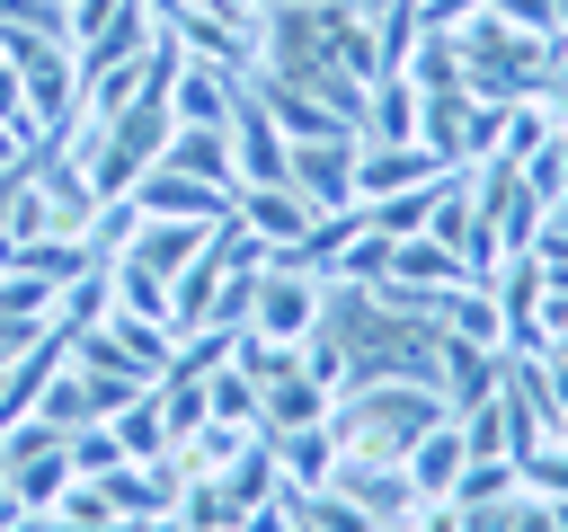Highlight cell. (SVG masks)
<instances>
[{"label":"cell","mask_w":568,"mask_h":532,"mask_svg":"<svg viewBox=\"0 0 568 532\" xmlns=\"http://www.w3.org/2000/svg\"><path fill=\"white\" fill-rule=\"evenodd\" d=\"M453 408H444V390L435 381H355V390H337L328 399V434H337V452H373V461H399L426 426H444Z\"/></svg>","instance_id":"cell-1"},{"label":"cell","mask_w":568,"mask_h":532,"mask_svg":"<svg viewBox=\"0 0 568 532\" xmlns=\"http://www.w3.org/2000/svg\"><path fill=\"white\" fill-rule=\"evenodd\" d=\"M169 133H178V115H169V98H133V106H115L106 124H98V142H89V186H98V204H115V195H133V177L142 168H160V151H169Z\"/></svg>","instance_id":"cell-2"},{"label":"cell","mask_w":568,"mask_h":532,"mask_svg":"<svg viewBox=\"0 0 568 532\" xmlns=\"http://www.w3.org/2000/svg\"><path fill=\"white\" fill-rule=\"evenodd\" d=\"M320 293H328V275H302V266L266 257L257 301H248V319H240V328H257V337H275V346H302V337L320 328Z\"/></svg>","instance_id":"cell-3"},{"label":"cell","mask_w":568,"mask_h":532,"mask_svg":"<svg viewBox=\"0 0 568 532\" xmlns=\"http://www.w3.org/2000/svg\"><path fill=\"white\" fill-rule=\"evenodd\" d=\"M142 222H231V186H204L186 168H142L133 195H124Z\"/></svg>","instance_id":"cell-4"},{"label":"cell","mask_w":568,"mask_h":532,"mask_svg":"<svg viewBox=\"0 0 568 532\" xmlns=\"http://www.w3.org/2000/svg\"><path fill=\"white\" fill-rule=\"evenodd\" d=\"M284 168H293V142L257 106V89H240V106H231V177L240 186H284Z\"/></svg>","instance_id":"cell-5"},{"label":"cell","mask_w":568,"mask_h":532,"mask_svg":"<svg viewBox=\"0 0 568 532\" xmlns=\"http://www.w3.org/2000/svg\"><path fill=\"white\" fill-rule=\"evenodd\" d=\"M204 239H213V222H142L133 213V231H124V248L115 257H98V266H133V275H178V266H195L204 257Z\"/></svg>","instance_id":"cell-6"},{"label":"cell","mask_w":568,"mask_h":532,"mask_svg":"<svg viewBox=\"0 0 568 532\" xmlns=\"http://www.w3.org/2000/svg\"><path fill=\"white\" fill-rule=\"evenodd\" d=\"M293 195L311 204V213H346L355 204V133H337V142H293Z\"/></svg>","instance_id":"cell-7"},{"label":"cell","mask_w":568,"mask_h":532,"mask_svg":"<svg viewBox=\"0 0 568 532\" xmlns=\"http://www.w3.org/2000/svg\"><path fill=\"white\" fill-rule=\"evenodd\" d=\"M435 177H453L426 142H355V204H373V195H408V186H435Z\"/></svg>","instance_id":"cell-8"},{"label":"cell","mask_w":568,"mask_h":532,"mask_svg":"<svg viewBox=\"0 0 568 532\" xmlns=\"http://www.w3.org/2000/svg\"><path fill=\"white\" fill-rule=\"evenodd\" d=\"M231 222H240V231H248L266 257H284V248H293V239H302L320 213H311V204L293 195V177H284V186H231Z\"/></svg>","instance_id":"cell-9"},{"label":"cell","mask_w":568,"mask_h":532,"mask_svg":"<svg viewBox=\"0 0 568 532\" xmlns=\"http://www.w3.org/2000/svg\"><path fill=\"white\" fill-rule=\"evenodd\" d=\"M497 381H506V346H479V337H444V328H435V390H444L453 417L479 408Z\"/></svg>","instance_id":"cell-10"},{"label":"cell","mask_w":568,"mask_h":532,"mask_svg":"<svg viewBox=\"0 0 568 532\" xmlns=\"http://www.w3.org/2000/svg\"><path fill=\"white\" fill-rule=\"evenodd\" d=\"M328 488H337V497H355V505H364L373 523H382V514H408V505H417V488H408V461H373V452H337Z\"/></svg>","instance_id":"cell-11"},{"label":"cell","mask_w":568,"mask_h":532,"mask_svg":"<svg viewBox=\"0 0 568 532\" xmlns=\"http://www.w3.org/2000/svg\"><path fill=\"white\" fill-rule=\"evenodd\" d=\"M240 71H222V62H186L178 80H169V115L178 124H231V106H240Z\"/></svg>","instance_id":"cell-12"},{"label":"cell","mask_w":568,"mask_h":532,"mask_svg":"<svg viewBox=\"0 0 568 532\" xmlns=\"http://www.w3.org/2000/svg\"><path fill=\"white\" fill-rule=\"evenodd\" d=\"M390 284H417V293H453V284H479L462 248H444L435 231H408L390 239Z\"/></svg>","instance_id":"cell-13"},{"label":"cell","mask_w":568,"mask_h":532,"mask_svg":"<svg viewBox=\"0 0 568 532\" xmlns=\"http://www.w3.org/2000/svg\"><path fill=\"white\" fill-rule=\"evenodd\" d=\"M355 133H364V142H417V80H408V71H373Z\"/></svg>","instance_id":"cell-14"},{"label":"cell","mask_w":568,"mask_h":532,"mask_svg":"<svg viewBox=\"0 0 568 532\" xmlns=\"http://www.w3.org/2000/svg\"><path fill=\"white\" fill-rule=\"evenodd\" d=\"M408 488H417V505H435V497H453V479H462V461H470V443H462V426L444 417V426H426L408 452Z\"/></svg>","instance_id":"cell-15"},{"label":"cell","mask_w":568,"mask_h":532,"mask_svg":"<svg viewBox=\"0 0 568 532\" xmlns=\"http://www.w3.org/2000/svg\"><path fill=\"white\" fill-rule=\"evenodd\" d=\"M266 452H275V479H284V488H328V470H337L328 417H320V426H293V434H266Z\"/></svg>","instance_id":"cell-16"},{"label":"cell","mask_w":568,"mask_h":532,"mask_svg":"<svg viewBox=\"0 0 568 532\" xmlns=\"http://www.w3.org/2000/svg\"><path fill=\"white\" fill-rule=\"evenodd\" d=\"M160 168H186V177H204V186H240V177H231V124H178L169 151H160Z\"/></svg>","instance_id":"cell-17"},{"label":"cell","mask_w":568,"mask_h":532,"mask_svg":"<svg viewBox=\"0 0 568 532\" xmlns=\"http://www.w3.org/2000/svg\"><path fill=\"white\" fill-rule=\"evenodd\" d=\"M257 399H266V434H293V426H320V417H328V390L302 372V355H293L275 381H257Z\"/></svg>","instance_id":"cell-18"},{"label":"cell","mask_w":568,"mask_h":532,"mask_svg":"<svg viewBox=\"0 0 568 532\" xmlns=\"http://www.w3.org/2000/svg\"><path fill=\"white\" fill-rule=\"evenodd\" d=\"M9 470V497L27 505V514H53L62 505V488H71V452L53 443V452H27V461H0Z\"/></svg>","instance_id":"cell-19"},{"label":"cell","mask_w":568,"mask_h":532,"mask_svg":"<svg viewBox=\"0 0 568 532\" xmlns=\"http://www.w3.org/2000/svg\"><path fill=\"white\" fill-rule=\"evenodd\" d=\"M417 35H426V9L417 0H373V62L382 71H408Z\"/></svg>","instance_id":"cell-20"},{"label":"cell","mask_w":568,"mask_h":532,"mask_svg":"<svg viewBox=\"0 0 568 532\" xmlns=\"http://www.w3.org/2000/svg\"><path fill=\"white\" fill-rule=\"evenodd\" d=\"M53 301H62V284H44V275H27V266H0V319L53 328Z\"/></svg>","instance_id":"cell-21"},{"label":"cell","mask_w":568,"mask_h":532,"mask_svg":"<svg viewBox=\"0 0 568 532\" xmlns=\"http://www.w3.org/2000/svg\"><path fill=\"white\" fill-rule=\"evenodd\" d=\"M106 426H115L124 461H151V452H169V417H160V399H151V390H142V399H124Z\"/></svg>","instance_id":"cell-22"},{"label":"cell","mask_w":568,"mask_h":532,"mask_svg":"<svg viewBox=\"0 0 568 532\" xmlns=\"http://www.w3.org/2000/svg\"><path fill=\"white\" fill-rule=\"evenodd\" d=\"M444 186V177H435ZM435 186H408V195H373L364 204V222L382 231V239H408V231H426V204H435Z\"/></svg>","instance_id":"cell-23"},{"label":"cell","mask_w":568,"mask_h":532,"mask_svg":"<svg viewBox=\"0 0 568 532\" xmlns=\"http://www.w3.org/2000/svg\"><path fill=\"white\" fill-rule=\"evenodd\" d=\"M497 497H515V461L470 452V461H462V479H453V505H497Z\"/></svg>","instance_id":"cell-24"},{"label":"cell","mask_w":568,"mask_h":532,"mask_svg":"<svg viewBox=\"0 0 568 532\" xmlns=\"http://www.w3.org/2000/svg\"><path fill=\"white\" fill-rule=\"evenodd\" d=\"M302 532H373V514L337 488H302Z\"/></svg>","instance_id":"cell-25"},{"label":"cell","mask_w":568,"mask_h":532,"mask_svg":"<svg viewBox=\"0 0 568 532\" xmlns=\"http://www.w3.org/2000/svg\"><path fill=\"white\" fill-rule=\"evenodd\" d=\"M0 27H18V35H53V44H71V0H0Z\"/></svg>","instance_id":"cell-26"},{"label":"cell","mask_w":568,"mask_h":532,"mask_svg":"<svg viewBox=\"0 0 568 532\" xmlns=\"http://www.w3.org/2000/svg\"><path fill=\"white\" fill-rule=\"evenodd\" d=\"M453 505V497H444ZM453 532H515V497H497V505H453Z\"/></svg>","instance_id":"cell-27"},{"label":"cell","mask_w":568,"mask_h":532,"mask_svg":"<svg viewBox=\"0 0 568 532\" xmlns=\"http://www.w3.org/2000/svg\"><path fill=\"white\" fill-rule=\"evenodd\" d=\"M497 18H515V27H532V35H559V0H488Z\"/></svg>","instance_id":"cell-28"},{"label":"cell","mask_w":568,"mask_h":532,"mask_svg":"<svg viewBox=\"0 0 568 532\" xmlns=\"http://www.w3.org/2000/svg\"><path fill=\"white\" fill-rule=\"evenodd\" d=\"M515 532H559V505H550V497H524V488H515Z\"/></svg>","instance_id":"cell-29"},{"label":"cell","mask_w":568,"mask_h":532,"mask_svg":"<svg viewBox=\"0 0 568 532\" xmlns=\"http://www.w3.org/2000/svg\"><path fill=\"white\" fill-rule=\"evenodd\" d=\"M27 346H36V328H18V319H0V372H9V364H18Z\"/></svg>","instance_id":"cell-30"},{"label":"cell","mask_w":568,"mask_h":532,"mask_svg":"<svg viewBox=\"0 0 568 532\" xmlns=\"http://www.w3.org/2000/svg\"><path fill=\"white\" fill-rule=\"evenodd\" d=\"M18 168H27V133H9V124H0V177H18Z\"/></svg>","instance_id":"cell-31"},{"label":"cell","mask_w":568,"mask_h":532,"mask_svg":"<svg viewBox=\"0 0 568 532\" xmlns=\"http://www.w3.org/2000/svg\"><path fill=\"white\" fill-rule=\"evenodd\" d=\"M115 532H186V523H178V514H124Z\"/></svg>","instance_id":"cell-32"},{"label":"cell","mask_w":568,"mask_h":532,"mask_svg":"<svg viewBox=\"0 0 568 532\" xmlns=\"http://www.w3.org/2000/svg\"><path fill=\"white\" fill-rule=\"evenodd\" d=\"M222 9H231V18H257V9H266V0H222Z\"/></svg>","instance_id":"cell-33"},{"label":"cell","mask_w":568,"mask_h":532,"mask_svg":"<svg viewBox=\"0 0 568 532\" xmlns=\"http://www.w3.org/2000/svg\"><path fill=\"white\" fill-rule=\"evenodd\" d=\"M559 44H568V0H559Z\"/></svg>","instance_id":"cell-34"},{"label":"cell","mask_w":568,"mask_h":532,"mask_svg":"<svg viewBox=\"0 0 568 532\" xmlns=\"http://www.w3.org/2000/svg\"><path fill=\"white\" fill-rule=\"evenodd\" d=\"M266 9H302V0H266Z\"/></svg>","instance_id":"cell-35"}]
</instances>
